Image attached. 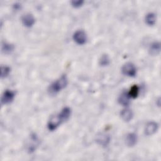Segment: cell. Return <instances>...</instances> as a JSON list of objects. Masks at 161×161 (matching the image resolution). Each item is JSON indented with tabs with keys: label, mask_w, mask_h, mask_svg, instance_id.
Here are the masks:
<instances>
[{
	"label": "cell",
	"mask_w": 161,
	"mask_h": 161,
	"mask_svg": "<svg viewBox=\"0 0 161 161\" xmlns=\"http://www.w3.org/2000/svg\"><path fill=\"white\" fill-rule=\"evenodd\" d=\"M68 80L65 75H62L59 79L54 81L48 88V91L51 94H55L62 89L65 88L67 85Z\"/></svg>",
	"instance_id": "obj_1"
},
{
	"label": "cell",
	"mask_w": 161,
	"mask_h": 161,
	"mask_svg": "<svg viewBox=\"0 0 161 161\" xmlns=\"http://www.w3.org/2000/svg\"><path fill=\"white\" fill-rule=\"evenodd\" d=\"M121 71L124 75L129 77H134L136 74V69L135 65L131 62L125 64L121 68Z\"/></svg>",
	"instance_id": "obj_2"
},
{
	"label": "cell",
	"mask_w": 161,
	"mask_h": 161,
	"mask_svg": "<svg viewBox=\"0 0 161 161\" xmlns=\"http://www.w3.org/2000/svg\"><path fill=\"white\" fill-rule=\"evenodd\" d=\"M62 123H63L59 114L52 116L48 122V128L50 131L55 130Z\"/></svg>",
	"instance_id": "obj_3"
},
{
	"label": "cell",
	"mask_w": 161,
	"mask_h": 161,
	"mask_svg": "<svg viewBox=\"0 0 161 161\" xmlns=\"http://www.w3.org/2000/svg\"><path fill=\"white\" fill-rule=\"evenodd\" d=\"M73 39L77 43L83 45L87 41L86 33L83 30H77L73 35Z\"/></svg>",
	"instance_id": "obj_4"
},
{
	"label": "cell",
	"mask_w": 161,
	"mask_h": 161,
	"mask_svg": "<svg viewBox=\"0 0 161 161\" xmlns=\"http://www.w3.org/2000/svg\"><path fill=\"white\" fill-rule=\"evenodd\" d=\"M14 97V92L11 90H6L1 96V103L6 104H9L13 100Z\"/></svg>",
	"instance_id": "obj_5"
},
{
	"label": "cell",
	"mask_w": 161,
	"mask_h": 161,
	"mask_svg": "<svg viewBox=\"0 0 161 161\" xmlns=\"http://www.w3.org/2000/svg\"><path fill=\"white\" fill-rule=\"evenodd\" d=\"M158 124L154 121L148 122L145 128V134L147 135H152L155 133L158 129Z\"/></svg>",
	"instance_id": "obj_6"
},
{
	"label": "cell",
	"mask_w": 161,
	"mask_h": 161,
	"mask_svg": "<svg viewBox=\"0 0 161 161\" xmlns=\"http://www.w3.org/2000/svg\"><path fill=\"white\" fill-rule=\"evenodd\" d=\"M22 23L24 25V26L26 27H31L35 23V19L33 17V16L30 13H26L24 14L22 17Z\"/></svg>",
	"instance_id": "obj_7"
},
{
	"label": "cell",
	"mask_w": 161,
	"mask_h": 161,
	"mask_svg": "<svg viewBox=\"0 0 161 161\" xmlns=\"http://www.w3.org/2000/svg\"><path fill=\"white\" fill-rule=\"evenodd\" d=\"M130 97L128 93V92H123L118 97V102L123 106H126L130 103Z\"/></svg>",
	"instance_id": "obj_8"
},
{
	"label": "cell",
	"mask_w": 161,
	"mask_h": 161,
	"mask_svg": "<svg viewBox=\"0 0 161 161\" xmlns=\"http://www.w3.org/2000/svg\"><path fill=\"white\" fill-rule=\"evenodd\" d=\"M137 141V136L135 133H130L126 135V143L129 147L134 146Z\"/></svg>",
	"instance_id": "obj_9"
},
{
	"label": "cell",
	"mask_w": 161,
	"mask_h": 161,
	"mask_svg": "<svg viewBox=\"0 0 161 161\" xmlns=\"http://www.w3.org/2000/svg\"><path fill=\"white\" fill-rule=\"evenodd\" d=\"M120 115L121 118L125 121H130L132 118H133V113L131 111V109H128V108H125L123 109L121 113H120Z\"/></svg>",
	"instance_id": "obj_10"
},
{
	"label": "cell",
	"mask_w": 161,
	"mask_h": 161,
	"mask_svg": "<svg viewBox=\"0 0 161 161\" xmlns=\"http://www.w3.org/2000/svg\"><path fill=\"white\" fill-rule=\"evenodd\" d=\"M160 50V45L158 42L152 43L149 47V52L152 55H157L159 53Z\"/></svg>",
	"instance_id": "obj_11"
},
{
	"label": "cell",
	"mask_w": 161,
	"mask_h": 161,
	"mask_svg": "<svg viewBox=\"0 0 161 161\" xmlns=\"http://www.w3.org/2000/svg\"><path fill=\"white\" fill-rule=\"evenodd\" d=\"M70 113H71L70 109L69 107H65L61 110V111L58 114H59L62 121L64 122L69 119V118L70 116Z\"/></svg>",
	"instance_id": "obj_12"
},
{
	"label": "cell",
	"mask_w": 161,
	"mask_h": 161,
	"mask_svg": "<svg viewBox=\"0 0 161 161\" xmlns=\"http://www.w3.org/2000/svg\"><path fill=\"white\" fill-rule=\"evenodd\" d=\"M156 21V16L153 13H148L145 16V22L147 25H153Z\"/></svg>",
	"instance_id": "obj_13"
},
{
	"label": "cell",
	"mask_w": 161,
	"mask_h": 161,
	"mask_svg": "<svg viewBox=\"0 0 161 161\" xmlns=\"http://www.w3.org/2000/svg\"><path fill=\"white\" fill-rule=\"evenodd\" d=\"M97 142L103 146L107 145L109 142V136L105 134H101L100 136H98Z\"/></svg>",
	"instance_id": "obj_14"
},
{
	"label": "cell",
	"mask_w": 161,
	"mask_h": 161,
	"mask_svg": "<svg viewBox=\"0 0 161 161\" xmlns=\"http://www.w3.org/2000/svg\"><path fill=\"white\" fill-rule=\"evenodd\" d=\"M130 97L136 98L139 93V87L137 85H133L130 89V91L128 92Z\"/></svg>",
	"instance_id": "obj_15"
},
{
	"label": "cell",
	"mask_w": 161,
	"mask_h": 161,
	"mask_svg": "<svg viewBox=\"0 0 161 161\" xmlns=\"http://www.w3.org/2000/svg\"><path fill=\"white\" fill-rule=\"evenodd\" d=\"M14 49V46L8 43H3L2 44V51L5 53H11Z\"/></svg>",
	"instance_id": "obj_16"
},
{
	"label": "cell",
	"mask_w": 161,
	"mask_h": 161,
	"mask_svg": "<svg viewBox=\"0 0 161 161\" xmlns=\"http://www.w3.org/2000/svg\"><path fill=\"white\" fill-rule=\"evenodd\" d=\"M109 63V58L108 55L106 54L103 55L99 60L100 65H101L102 66H106V65H108Z\"/></svg>",
	"instance_id": "obj_17"
},
{
	"label": "cell",
	"mask_w": 161,
	"mask_h": 161,
	"mask_svg": "<svg viewBox=\"0 0 161 161\" xmlns=\"http://www.w3.org/2000/svg\"><path fill=\"white\" fill-rule=\"evenodd\" d=\"M10 69L8 66H1V77L2 78L6 77L9 73Z\"/></svg>",
	"instance_id": "obj_18"
},
{
	"label": "cell",
	"mask_w": 161,
	"mask_h": 161,
	"mask_svg": "<svg viewBox=\"0 0 161 161\" xmlns=\"http://www.w3.org/2000/svg\"><path fill=\"white\" fill-rule=\"evenodd\" d=\"M83 3H84V1H80V0L72 1H71V3H72V6H74V7H76V8L80 6Z\"/></svg>",
	"instance_id": "obj_19"
}]
</instances>
